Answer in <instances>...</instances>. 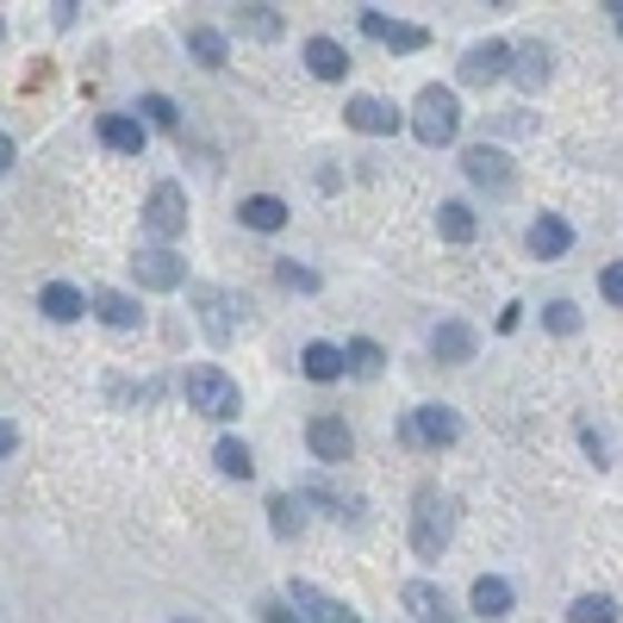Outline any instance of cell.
<instances>
[{
	"label": "cell",
	"mask_w": 623,
	"mask_h": 623,
	"mask_svg": "<svg viewBox=\"0 0 623 623\" xmlns=\"http://www.w3.org/2000/svg\"><path fill=\"white\" fill-rule=\"evenodd\" d=\"M405 443H431V449H449V443H462V418H455L449 405H418V412L405 418Z\"/></svg>",
	"instance_id": "obj_5"
},
{
	"label": "cell",
	"mask_w": 623,
	"mask_h": 623,
	"mask_svg": "<svg viewBox=\"0 0 623 623\" xmlns=\"http://www.w3.org/2000/svg\"><path fill=\"white\" fill-rule=\"evenodd\" d=\"M399 605L412 611L418 623H462V611L449 605V592L431 586V580H405V586H399Z\"/></svg>",
	"instance_id": "obj_9"
},
{
	"label": "cell",
	"mask_w": 623,
	"mask_h": 623,
	"mask_svg": "<svg viewBox=\"0 0 623 623\" xmlns=\"http://www.w3.org/2000/svg\"><path fill=\"white\" fill-rule=\"evenodd\" d=\"M13 169V138H7V131H0V175Z\"/></svg>",
	"instance_id": "obj_38"
},
{
	"label": "cell",
	"mask_w": 623,
	"mask_h": 623,
	"mask_svg": "<svg viewBox=\"0 0 623 623\" xmlns=\"http://www.w3.org/2000/svg\"><path fill=\"white\" fill-rule=\"evenodd\" d=\"M362 31H368L374 44H387V50H424V44H431V31H424V26L387 19L380 7H362Z\"/></svg>",
	"instance_id": "obj_10"
},
{
	"label": "cell",
	"mask_w": 623,
	"mask_h": 623,
	"mask_svg": "<svg viewBox=\"0 0 623 623\" xmlns=\"http://www.w3.org/2000/svg\"><path fill=\"white\" fill-rule=\"evenodd\" d=\"M567 623H617V599H605V592H580L574 605H567Z\"/></svg>",
	"instance_id": "obj_27"
},
{
	"label": "cell",
	"mask_w": 623,
	"mask_h": 623,
	"mask_svg": "<svg viewBox=\"0 0 623 623\" xmlns=\"http://www.w3.org/2000/svg\"><path fill=\"white\" fill-rule=\"evenodd\" d=\"M275 280L287 287V294H318V275L299 268V263H275Z\"/></svg>",
	"instance_id": "obj_34"
},
{
	"label": "cell",
	"mask_w": 623,
	"mask_h": 623,
	"mask_svg": "<svg viewBox=\"0 0 623 623\" xmlns=\"http://www.w3.org/2000/svg\"><path fill=\"white\" fill-rule=\"evenodd\" d=\"M194 299H200V306H206V337H212V343H225V337H231V325L218 318V306H225V294H212V287H194Z\"/></svg>",
	"instance_id": "obj_33"
},
{
	"label": "cell",
	"mask_w": 623,
	"mask_h": 623,
	"mask_svg": "<svg viewBox=\"0 0 623 623\" xmlns=\"http://www.w3.org/2000/svg\"><path fill=\"white\" fill-rule=\"evenodd\" d=\"M175 623H187V617H175Z\"/></svg>",
	"instance_id": "obj_40"
},
{
	"label": "cell",
	"mask_w": 623,
	"mask_h": 623,
	"mask_svg": "<svg viewBox=\"0 0 623 623\" xmlns=\"http://www.w3.org/2000/svg\"><path fill=\"white\" fill-rule=\"evenodd\" d=\"M512 76V44H498V38H486V44H467L462 57V81L467 88H486V81Z\"/></svg>",
	"instance_id": "obj_11"
},
{
	"label": "cell",
	"mask_w": 623,
	"mask_h": 623,
	"mask_svg": "<svg viewBox=\"0 0 623 623\" xmlns=\"http://www.w3.org/2000/svg\"><path fill=\"white\" fill-rule=\"evenodd\" d=\"M599 294H605L611 306H623V263H605V275H599Z\"/></svg>",
	"instance_id": "obj_36"
},
{
	"label": "cell",
	"mask_w": 623,
	"mask_h": 623,
	"mask_svg": "<svg viewBox=\"0 0 623 623\" xmlns=\"http://www.w3.org/2000/svg\"><path fill=\"white\" fill-rule=\"evenodd\" d=\"M412 131H418V144H431V150H443V144H455V131H462V107H455L449 88H424L418 107H412Z\"/></svg>",
	"instance_id": "obj_2"
},
{
	"label": "cell",
	"mask_w": 623,
	"mask_h": 623,
	"mask_svg": "<svg viewBox=\"0 0 623 623\" xmlns=\"http://www.w3.org/2000/svg\"><path fill=\"white\" fill-rule=\"evenodd\" d=\"M343 119H349V131H362V138H393V131H399V107L380 100V93H356V100L343 107Z\"/></svg>",
	"instance_id": "obj_7"
},
{
	"label": "cell",
	"mask_w": 623,
	"mask_h": 623,
	"mask_svg": "<svg viewBox=\"0 0 623 623\" xmlns=\"http://www.w3.org/2000/svg\"><path fill=\"white\" fill-rule=\"evenodd\" d=\"M38 306H44V318H57V325H76L81 312H88V294L69 287V280H50L44 294H38Z\"/></svg>",
	"instance_id": "obj_19"
},
{
	"label": "cell",
	"mask_w": 623,
	"mask_h": 623,
	"mask_svg": "<svg viewBox=\"0 0 623 623\" xmlns=\"http://www.w3.org/2000/svg\"><path fill=\"white\" fill-rule=\"evenodd\" d=\"M138 112H144V125H156V131H175V125H181V112H175L169 93H144Z\"/></svg>",
	"instance_id": "obj_29"
},
{
	"label": "cell",
	"mask_w": 623,
	"mask_h": 623,
	"mask_svg": "<svg viewBox=\"0 0 623 623\" xmlns=\"http://www.w3.org/2000/svg\"><path fill=\"white\" fill-rule=\"evenodd\" d=\"M181 393H187V405H194L200 418H237V412H244V393H237V380L218 368V362H200V368H187Z\"/></svg>",
	"instance_id": "obj_1"
},
{
	"label": "cell",
	"mask_w": 623,
	"mask_h": 623,
	"mask_svg": "<svg viewBox=\"0 0 623 623\" xmlns=\"http://www.w3.org/2000/svg\"><path fill=\"white\" fill-rule=\"evenodd\" d=\"M237 218H244L249 231H280V225H287V200H275V194H249V200L237 206Z\"/></svg>",
	"instance_id": "obj_21"
},
{
	"label": "cell",
	"mask_w": 623,
	"mask_h": 623,
	"mask_svg": "<svg viewBox=\"0 0 623 623\" xmlns=\"http://www.w3.org/2000/svg\"><path fill=\"white\" fill-rule=\"evenodd\" d=\"M287 605L306 611V623H362L356 611L343 605V599H330V592L312 586V580H294V586H287Z\"/></svg>",
	"instance_id": "obj_8"
},
{
	"label": "cell",
	"mask_w": 623,
	"mask_h": 623,
	"mask_svg": "<svg viewBox=\"0 0 623 623\" xmlns=\"http://www.w3.org/2000/svg\"><path fill=\"white\" fill-rule=\"evenodd\" d=\"M617 26H623V19H617Z\"/></svg>",
	"instance_id": "obj_41"
},
{
	"label": "cell",
	"mask_w": 623,
	"mask_h": 623,
	"mask_svg": "<svg viewBox=\"0 0 623 623\" xmlns=\"http://www.w3.org/2000/svg\"><path fill=\"white\" fill-rule=\"evenodd\" d=\"M474 343H481V337H474L462 318H449V325H436V330H431V356H436V362H449V368H462V362H474Z\"/></svg>",
	"instance_id": "obj_16"
},
{
	"label": "cell",
	"mask_w": 623,
	"mask_h": 623,
	"mask_svg": "<svg viewBox=\"0 0 623 623\" xmlns=\"http://www.w3.org/2000/svg\"><path fill=\"white\" fill-rule=\"evenodd\" d=\"M212 462H218V474H231V481H249V474H256V455H249V443H237V436L218 443Z\"/></svg>",
	"instance_id": "obj_26"
},
{
	"label": "cell",
	"mask_w": 623,
	"mask_h": 623,
	"mask_svg": "<svg viewBox=\"0 0 623 623\" xmlns=\"http://www.w3.org/2000/svg\"><path fill=\"white\" fill-rule=\"evenodd\" d=\"M449 530H455L449 498L436 493V486H424V493H418V512H412V548H418V561L443 555V548H449Z\"/></svg>",
	"instance_id": "obj_3"
},
{
	"label": "cell",
	"mask_w": 623,
	"mask_h": 623,
	"mask_svg": "<svg viewBox=\"0 0 623 623\" xmlns=\"http://www.w3.org/2000/svg\"><path fill=\"white\" fill-rule=\"evenodd\" d=\"M100 144H107V150H119V156H144V144H150V125L131 119V112H107V119H100Z\"/></svg>",
	"instance_id": "obj_15"
},
{
	"label": "cell",
	"mask_w": 623,
	"mask_h": 623,
	"mask_svg": "<svg viewBox=\"0 0 623 623\" xmlns=\"http://www.w3.org/2000/svg\"><path fill=\"white\" fill-rule=\"evenodd\" d=\"M462 169H467V181L493 187V194L512 187V162H505V150H493V144H474V150L462 156Z\"/></svg>",
	"instance_id": "obj_14"
},
{
	"label": "cell",
	"mask_w": 623,
	"mask_h": 623,
	"mask_svg": "<svg viewBox=\"0 0 623 623\" xmlns=\"http://www.w3.org/2000/svg\"><path fill=\"white\" fill-rule=\"evenodd\" d=\"M144 231H150L162 249L187 231V187L181 181H156L150 187V200H144Z\"/></svg>",
	"instance_id": "obj_4"
},
{
	"label": "cell",
	"mask_w": 623,
	"mask_h": 623,
	"mask_svg": "<svg viewBox=\"0 0 623 623\" xmlns=\"http://www.w3.org/2000/svg\"><path fill=\"white\" fill-rule=\"evenodd\" d=\"M467 599H474V611H481V617H512V580H498V574H481L474 580V592H467Z\"/></svg>",
	"instance_id": "obj_20"
},
{
	"label": "cell",
	"mask_w": 623,
	"mask_h": 623,
	"mask_svg": "<svg viewBox=\"0 0 623 623\" xmlns=\"http://www.w3.org/2000/svg\"><path fill=\"white\" fill-rule=\"evenodd\" d=\"M567 249H574V225L555 212H536V225H530V256H536V263H555Z\"/></svg>",
	"instance_id": "obj_13"
},
{
	"label": "cell",
	"mask_w": 623,
	"mask_h": 623,
	"mask_svg": "<svg viewBox=\"0 0 623 623\" xmlns=\"http://www.w3.org/2000/svg\"><path fill=\"white\" fill-rule=\"evenodd\" d=\"M13 449H19V431H13L7 418H0V455H13Z\"/></svg>",
	"instance_id": "obj_37"
},
{
	"label": "cell",
	"mask_w": 623,
	"mask_h": 623,
	"mask_svg": "<svg viewBox=\"0 0 623 623\" xmlns=\"http://www.w3.org/2000/svg\"><path fill=\"white\" fill-rule=\"evenodd\" d=\"M436 231L449 237V244H474L481 225H474V212H467L462 200H443V206H436Z\"/></svg>",
	"instance_id": "obj_25"
},
{
	"label": "cell",
	"mask_w": 623,
	"mask_h": 623,
	"mask_svg": "<svg viewBox=\"0 0 623 623\" xmlns=\"http://www.w3.org/2000/svg\"><path fill=\"white\" fill-rule=\"evenodd\" d=\"M543 325L555 330V337H574V330H580V306H574V299H548V306H543Z\"/></svg>",
	"instance_id": "obj_32"
},
{
	"label": "cell",
	"mask_w": 623,
	"mask_h": 623,
	"mask_svg": "<svg viewBox=\"0 0 623 623\" xmlns=\"http://www.w3.org/2000/svg\"><path fill=\"white\" fill-rule=\"evenodd\" d=\"M88 306H93V318H100V325H112V330H138V318H144L138 299L119 294V287H100V294H93Z\"/></svg>",
	"instance_id": "obj_17"
},
{
	"label": "cell",
	"mask_w": 623,
	"mask_h": 623,
	"mask_svg": "<svg viewBox=\"0 0 623 623\" xmlns=\"http://www.w3.org/2000/svg\"><path fill=\"white\" fill-rule=\"evenodd\" d=\"M0 38H7V26H0Z\"/></svg>",
	"instance_id": "obj_39"
},
{
	"label": "cell",
	"mask_w": 623,
	"mask_h": 623,
	"mask_svg": "<svg viewBox=\"0 0 623 623\" xmlns=\"http://www.w3.org/2000/svg\"><path fill=\"white\" fill-rule=\"evenodd\" d=\"M306 69L318 81H343L349 76V50H343L337 38H306Z\"/></svg>",
	"instance_id": "obj_18"
},
{
	"label": "cell",
	"mask_w": 623,
	"mask_h": 623,
	"mask_svg": "<svg viewBox=\"0 0 623 623\" xmlns=\"http://www.w3.org/2000/svg\"><path fill=\"white\" fill-rule=\"evenodd\" d=\"M187 50H194L206 69H225V62H231V44H225V31H212V26H187Z\"/></svg>",
	"instance_id": "obj_24"
},
{
	"label": "cell",
	"mask_w": 623,
	"mask_h": 623,
	"mask_svg": "<svg viewBox=\"0 0 623 623\" xmlns=\"http://www.w3.org/2000/svg\"><path fill=\"white\" fill-rule=\"evenodd\" d=\"M131 268H138V280L150 287V294H175V287L187 280V263L175 256V249H162V244L138 249V256H131Z\"/></svg>",
	"instance_id": "obj_6"
},
{
	"label": "cell",
	"mask_w": 623,
	"mask_h": 623,
	"mask_svg": "<svg viewBox=\"0 0 623 623\" xmlns=\"http://www.w3.org/2000/svg\"><path fill=\"white\" fill-rule=\"evenodd\" d=\"M306 449L318 455V462H349V455H356V436H349L343 418H312L306 424Z\"/></svg>",
	"instance_id": "obj_12"
},
{
	"label": "cell",
	"mask_w": 623,
	"mask_h": 623,
	"mask_svg": "<svg viewBox=\"0 0 623 623\" xmlns=\"http://www.w3.org/2000/svg\"><path fill=\"white\" fill-rule=\"evenodd\" d=\"M268 524H275V536H299V524H306V517H299V498L275 493L268 498Z\"/></svg>",
	"instance_id": "obj_30"
},
{
	"label": "cell",
	"mask_w": 623,
	"mask_h": 623,
	"mask_svg": "<svg viewBox=\"0 0 623 623\" xmlns=\"http://www.w3.org/2000/svg\"><path fill=\"white\" fill-rule=\"evenodd\" d=\"M512 81L524 93H536L548 81V44H524V50H512Z\"/></svg>",
	"instance_id": "obj_22"
},
{
	"label": "cell",
	"mask_w": 623,
	"mask_h": 623,
	"mask_svg": "<svg viewBox=\"0 0 623 623\" xmlns=\"http://www.w3.org/2000/svg\"><path fill=\"white\" fill-rule=\"evenodd\" d=\"M256 617H263V623H306L287 599H256Z\"/></svg>",
	"instance_id": "obj_35"
},
{
	"label": "cell",
	"mask_w": 623,
	"mask_h": 623,
	"mask_svg": "<svg viewBox=\"0 0 623 623\" xmlns=\"http://www.w3.org/2000/svg\"><path fill=\"white\" fill-rule=\"evenodd\" d=\"M237 26H244L249 38H280V13H275V7H237Z\"/></svg>",
	"instance_id": "obj_31"
},
{
	"label": "cell",
	"mask_w": 623,
	"mask_h": 623,
	"mask_svg": "<svg viewBox=\"0 0 623 623\" xmlns=\"http://www.w3.org/2000/svg\"><path fill=\"white\" fill-rule=\"evenodd\" d=\"M299 368H306V380H337V374H349V362H343L337 343H306Z\"/></svg>",
	"instance_id": "obj_23"
},
{
	"label": "cell",
	"mask_w": 623,
	"mask_h": 623,
	"mask_svg": "<svg viewBox=\"0 0 623 623\" xmlns=\"http://www.w3.org/2000/svg\"><path fill=\"white\" fill-rule=\"evenodd\" d=\"M343 362H349V374H362V380H374V374L387 368V356H380V343L374 337H356L349 349H343Z\"/></svg>",
	"instance_id": "obj_28"
}]
</instances>
